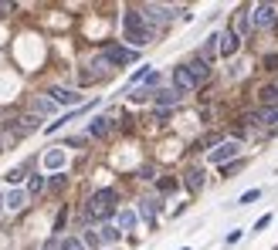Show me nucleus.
Segmentation results:
<instances>
[{
  "instance_id": "22",
  "label": "nucleus",
  "mask_w": 278,
  "mask_h": 250,
  "mask_svg": "<svg viewBox=\"0 0 278 250\" xmlns=\"http://www.w3.org/2000/svg\"><path fill=\"white\" fill-rule=\"evenodd\" d=\"M258 119L265 125H272V122H278V105H265L261 112H258Z\"/></svg>"
},
{
  "instance_id": "36",
  "label": "nucleus",
  "mask_w": 278,
  "mask_h": 250,
  "mask_svg": "<svg viewBox=\"0 0 278 250\" xmlns=\"http://www.w3.org/2000/svg\"><path fill=\"white\" fill-rule=\"evenodd\" d=\"M0 210H3V199H0Z\"/></svg>"
},
{
  "instance_id": "33",
  "label": "nucleus",
  "mask_w": 278,
  "mask_h": 250,
  "mask_svg": "<svg viewBox=\"0 0 278 250\" xmlns=\"http://www.w3.org/2000/svg\"><path fill=\"white\" fill-rule=\"evenodd\" d=\"M265 64H268V68H278V54H268V58H265Z\"/></svg>"
},
{
  "instance_id": "10",
  "label": "nucleus",
  "mask_w": 278,
  "mask_h": 250,
  "mask_svg": "<svg viewBox=\"0 0 278 250\" xmlns=\"http://www.w3.org/2000/svg\"><path fill=\"white\" fill-rule=\"evenodd\" d=\"M51 102H55V105H78V102H81V95H78V91H71V88H61V85H58V88H51Z\"/></svg>"
},
{
  "instance_id": "18",
  "label": "nucleus",
  "mask_w": 278,
  "mask_h": 250,
  "mask_svg": "<svg viewBox=\"0 0 278 250\" xmlns=\"http://www.w3.org/2000/svg\"><path fill=\"white\" fill-rule=\"evenodd\" d=\"M136 220H139L136 210H119V230H133V227H136Z\"/></svg>"
},
{
  "instance_id": "13",
  "label": "nucleus",
  "mask_w": 278,
  "mask_h": 250,
  "mask_svg": "<svg viewBox=\"0 0 278 250\" xmlns=\"http://www.w3.org/2000/svg\"><path fill=\"white\" fill-rule=\"evenodd\" d=\"M153 102H156V105H163V108H170V105H177V102H180V91H177V88H156Z\"/></svg>"
},
{
  "instance_id": "16",
  "label": "nucleus",
  "mask_w": 278,
  "mask_h": 250,
  "mask_svg": "<svg viewBox=\"0 0 278 250\" xmlns=\"http://www.w3.org/2000/svg\"><path fill=\"white\" fill-rule=\"evenodd\" d=\"M65 149H51V152H44V169H61L65 166Z\"/></svg>"
},
{
  "instance_id": "5",
  "label": "nucleus",
  "mask_w": 278,
  "mask_h": 250,
  "mask_svg": "<svg viewBox=\"0 0 278 250\" xmlns=\"http://www.w3.org/2000/svg\"><path fill=\"white\" fill-rule=\"evenodd\" d=\"M105 61L112 64V68H119V64H133L139 58V51H133V48H126V44H109L105 51Z\"/></svg>"
},
{
  "instance_id": "37",
  "label": "nucleus",
  "mask_w": 278,
  "mask_h": 250,
  "mask_svg": "<svg viewBox=\"0 0 278 250\" xmlns=\"http://www.w3.org/2000/svg\"><path fill=\"white\" fill-rule=\"evenodd\" d=\"M180 250H190V247H180Z\"/></svg>"
},
{
  "instance_id": "23",
  "label": "nucleus",
  "mask_w": 278,
  "mask_h": 250,
  "mask_svg": "<svg viewBox=\"0 0 278 250\" xmlns=\"http://www.w3.org/2000/svg\"><path fill=\"white\" fill-rule=\"evenodd\" d=\"M261 199V189H248L241 199H238V206H251V203H258Z\"/></svg>"
},
{
  "instance_id": "28",
  "label": "nucleus",
  "mask_w": 278,
  "mask_h": 250,
  "mask_svg": "<svg viewBox=\"0 0 278 250\" xmlns=\"http://www.w3.org/2000/svg\"><path fill=\"white\" fill-rule=\"evenodd\" d=\"M20 179H24V169H10L7 173V183H20Z\"/></svg>"
},
{
  "instance_id": "34",
  "label": "nucleus",
  "mask_w": 278,
  "mask_h": 250,
  "mask_svg": "<svg viewBox=\"0 0 278 250\" xmlns=\"http://www.w3.org/2000/svg\"><path fill=\"white\" fill-rule=\"evenodd\" d=\"M10 10H14L10 3H0V17H3V14H10Z\"/></svg>"
},
{
  "instance_id": "31",
  "label": "nucleus",
  "mask_w": 278,
  "mask_h": 250,
  "mask_svg": "<svg viewBox=\"0 0 278 250\" xmlns=\"http://www.w3.org/2000/svg\"><path fill=\"white\" fill-rule=\"evenodd\" d=\"M159 189H163V193H170V189H177V179H159Z\"/></svg>"
},
{
  "instance_id": "24",
  "label": "nucleus",
  "mask_w": 278,
  "mask_h": 250,
  "mask_svg": "<svg viewBox=\"0 0 278 250\" xmlns=\"http://www.w3.org/2000/svg\"><path fill=\"white\" fill-rule=\"evenodd\" d=\"M156 91L149 88V85H142V88H133V102H146V98H153Z\"/></svg>"
},
{
  "instance_id": "9",
  "label": "nucleus",
  "mask_w": 278,
  "mask_h": 250,
  "mask_svg": "<svg viewBox=\"0 0 278 250\" xmlns=\"http://www.w3.org/2000/svg\"><path fill=\"white\" fill-rule=\"evenodd\" d=\"M183 68L190 71V78L197 81V88H200V85H204V81L210 78V64L204 61V58H194V61H190V64H183Z\"/></svg>"
},
{
  "instance_id": "27",
  "label": "nucleus",
  "mask_w": 278,
  "mask_h": 250,
  "mask_svg": "<svg viewBox=\"0 0 278 250\" xmlns=\"http://www.w3.org/2000/svg\"><path fill=\"white\" fill-rule=\"evenodd\" d=\"M61 250H85V244L75 240V237H65V240H61Z\"/></svg>"
},
{
  "instance_id": "7",
  "label": "nucleus",
  "mask_w": 278,
  "mask_h": 250,
  "mask_svg": "<svg viewBox=\"0 0 278 250\" xmlns=\"http://www.w3.org/2000/svg\"><path fill=\"white\" fill-rule=\"evenodd\" d=\"M238 48H241V34L231 27V31H224L220 34V54L224 58H231V54H238Z\"/></svg>"
},
{
  "instance_id": "17",
  "label": "nucleus",
  "mask_w": 278,
  "mask_h": 250,
  "mask_svg": "<svg viewBox=\"0 0 278 250\" xmlns=\"http://www.w3.org/2000/svg\"><path fill=\"white\" fill-rule=\"evenodd\" d=\"M187 189L190 193H200L204 189V169H190L187 173Z\"/></svg>"
},
{
  "instance_id": "19",
  "label": "nucleus",
  "mask_w": 278,
  "mask_h": 250,
  "mask_svg": "<svg viewBox=\"0 0 278 250\" xmlns=\"http://www.w3.org/2000/svg\"><path fill=\"white\" fill-rule=\"evenodd\" d=\"M31 108H34L38 115H51V112H55L58 105H55L51 98H34V102H31Z\"/></svg>"
},
{
  "instance_id": "26",
  "label": "nucleus",
  "mask_w": 278,
  "mask_h": 250,
  "mask_svg": "<svg viewBox=\"0 0 278 250\" xmlns=\"http://www.w3.org/2000/svg\"><path fill=\"white\" fill-rule=\"evenodd\" d=\"M102 240H105V244H116V240H119V230H116V227H102Z\"/></svg>"
},
{
  "instance_id": "35",
  "label": "nucleus",
  "mask_w": 278,
  "mask_h": 250,
  "mask_svg": "<svg viewBox=\"0 0 278 250\" xmlns=\"http://www.w3.org/2000/svg\"><path fill=\"white\" fill-rule=\"evenodd\" d=\"M44 250H55V244H48V247H44Z\"/></svg>"
},
{
  "instance_id": "3",
  "label": "nucleus",
  "mask_w": 278,
  "mask_h": 250,
  "mask_svg": "<svg viewBox=\"0 0 278 250\" xmlns=\"http://www.w3.org/2000/svg\"><path fill=\"white\" fill-rule=\"evenodd\" d=\"M142 10V17H146V24L153 27V24H170L173 17H177V10L173 7H163V3H146V7H139Z\"/></svg>"
},
{
  "instance_id": "11",
  "label": "nucleus",
  "mask_w": 278,
  "mask_h": 250,
  "mask_svg": "<svg viewBox=\"0 0 278 250\" xmlns=\"http://www.w3.org/2000/svg\"><path fill=\"white\" fill-rule=\"evenodd\" d=\"M109 128H112V119L95 115V119L88 122V139H105V135H109Z\"/></svg>"
},
{
  "instance_id": "2",
  "label": "nucleus",
  "mask_w": 278,
  "mask_h": 250,
  "mask_svg": "<svg viewBox=\"0 0 278 250\" xmlns=\"http://www.w3.org/2000/svg\"><path fill=\"white\" fill-rule=\"evenodd\" d=\"M112 213H116V189H99V193H92V199H88V216L105 220V216H112Z\"/></svg>"
},
{
  "instance_id": "20",
  "label": "nucleus",
  "mask_w": 278,
  "mask_h": 250,
  "mask_svg": "<svg viewBox=\"0 0 278 250\" xmlns=\"http://www.w3.org/2000/svg\"><path fill=\"white\" fill-rule=\"evenodd\" d=\"M81 244H85V250H99V247H102V233H95V230H85Z\"/></svg>"
},
{
  "instance_id": "14",
  "label": "nucleus",
  "mask_w": 278,
  "mask_h": 250,
  "mask_svg": "<svg viewBox=\"0 0 278 250\" xmlns=\"http://www.w3.org/2000/svg\"><path fill=\"white\" fill-rule=\"evenodd\" d=\"M214 54H220V34H210L207 41H204V48H200V54H197V58H204V61L210 64Z\"/></svg>"
},
{
  "instance_id": "6",
  "label": "nucleus",
  "mask_w": 278,
  "mask_h": 250,
  "mask_svg": "<svg viewBox=\"0 0 278 250\" xmlns=\"http://www.w3.org/2000/svg\"><path fill=\"white\" fill-rule=\"evenodd\" d=\"M275 10H278L275 3H258V7L251 10V27H258V31L268 27V24L275 20Z\"/></svg>"
},
{
  "instance_id": "15",
  "label": "nucleus",
  "mask_w": 278,
  "mask_h": 250,
  "mask_svg": "<svg viewBox=\"0 0 278 250\" xmlns=\"http://www.w3.org/2000/svg\"><path fill=\"white\" fill-rule=\"evenodd\" d=\"M24 203H27V193H24V189H10V193L3 196V206H7V210H24Z\"/></svg>"
},
{
  "instance_id": "8",
  "label": "nucleus",
  "mask_w": 278,
  "mask_h": 250,
  "mask_svg": "<svg viewBox=\"0 0 278 250\" xmlns=\"http://www.w3.org/2000/svg\"><path fill=\"white\" fill-rule=\"evenodd\" d=\"M173 88H177L180 95H187V91H194V88H197V81L190 78V71H187L183 64H180V68L173 71Z\"/></svg>"
},
{
  "instance_id": "25",
  "label": "nucleus",
  "mask_w": 278,
  "mask_h": 250,
  "mask_svg": "<svg viewBox=\"0 0 278 250\" xmlns=\"http://www.w3.org/2000/svg\"><path fill=\"white\" fill-rule=\"evenodd\" d=\"M44 189V176H31L27 179V193H41Z\"/></svg>"
},
{
  "instance_id": "21",
  "label": "nucleus",
  "mask_w": 278,
  "mask_h": 250,
  "mask_svg": "<svg viewBox=\"0 0 278 250\" xmlns=\"http://www.w3.org/2000/svg\"><path fill=\"white\" fill-rule=\"evenodd\" d=\"M258 98H261L265 105H275V102H278V88H275V85H265V88L258 91Z\"/></svg>"
},
{
  "instance_id": "30",
  "label": "nucleus",
  "mask_w": 278,
  "mask_h": 250,
  "mask_svg": "<svg viewBox=\"0 0 278 250\" xmlns=\"http://www.w3.org/2000/svg\"><path fill=\"white\" fill-rule=\"evenodd\" d=\"M241 237H244V233H241V230H234V233H227V240H224V244H227V247H234V244H241Z\"/></svg>"
},
{
  "instance_id": "4",
  "label": "nucleus",
  "mask_w": 278,
  "mask_h": 250,
  "mask_svg": "<svg viewBox=\"0 0 278 250\" xmlns=\"http://www.w3.org/2000/svg\"><path fill=\"white\" fill-rule=\"evenodd\" d=\"M241 152V142L238 139H224L217 149H210V156H207V162H214V166H224L227 159H234Z\"/></svg>"
},
{
  "instance_id": "29",
  "label": "nucleus",
  "mask_w": 278,
  "mask_h": 250,
  "mask_svg": "<svg viewBox=\"0 0 278 250\" xmlns=\"http://www.w3.org/2000/svg\"><path fill=\"white\" fill-rule=\"evenodd\" d=\"M268 223H272V213H265V216H258V223H255V230H258V233H261V230H265V227H268Z\"/></svg>"
},
{
  "instance_id": "1",
  "label": "nucleus",
  "mask_w": 278,
  "mask_h": 250,
  "mask_svg": "<svg viewBox=\"0 0 278 250\" xmlns=\"http://www.w3.org/2000/svg\"><path fill=\"white\" fill-rule=\"evenodd\" d=\"M122 37H126V41L133 44V51H136V48H146V44L153 41V27L146 24L142 10L129 7V10L122 14Z\"/></svg>"
},
{
  "instance_id": "12",
  "label": "nucleus",
  "mask_w": 278,
  "mask_h": 250,
  "mask_svg": "<svg viewBox=\"0 0 278 250\" xmlns=\"http://www.w3.org/2000/svg\"><path fill=\"white\" fill-rule=\"evenodd\" d=\"M156 213H159V199H156V196L139 199V216H142L146 223H153V220H156Z\"/></svg>"
},
{
  "instance_id": "32",
  "label": "nucleus",
  "mask_w": 278,
  "mask_h": 250,
  "mask_svg": "<svg viewBox=\"0 0 278 250\" xmlns=\"http://www.w3.org/2000/svg\"><path fill=\"white\" fill-rule=\"evenodd\" d=\"M71 149H78V145H85V135H75V139H68Z\"/></svg>"
}]
</instances>
